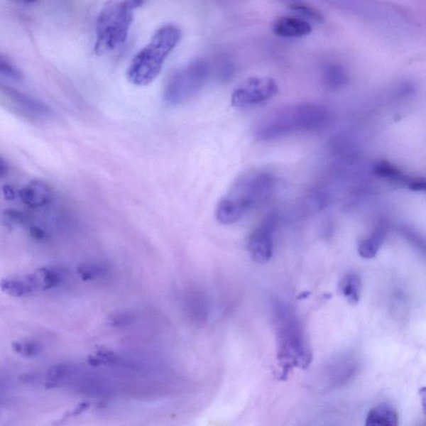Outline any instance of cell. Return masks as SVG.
Returning a JSON list of instances; mask_svg holds the SVG:
<instances>
[{"label":"cell","mask_w":426,"mask_h":426,"mask_svg":"<svg viewBox=\"0 0 426 426\" xmlns=\"http://www.w3.org/2000/svg\"><path fill=\"white\" fill-rule=\"evenodd\" d=\"M13 1L23 4H33L38 1V0H13Z\"/></svg>","instance_id":"32"},{"label":"cell","mask_w":426,"mask_h":426,"mask_svg":"<svg viewBox=\"0 0 426 426\" xmlns=\"http://www.w3.org/2000/svg\"><path fill=\"white\" fill-rule=\"evenodd\" d=\"M4 217L11 224H23L27 222V216L23 212L16 209H7L4 212Z\"/></svg>","instance_id":"26"},{"label":"cell","mask_w":426,"mask_h":426,"mask_svg":"<svg viewBox=\"0 0 426 426\" xmlns=\"http://www.w3.org/2000/svg\"><path fill=\"white\" fill-rule=\"evenodd\" d=\"M0 91L4 95H6L9 99L13 102L14 104L18 106L19 109L23 112L38 116V117H48L51 114V110L48 106L41 103L31 97L28 96L9 86L0 84Z\"/></svg>","instance_id":"10"},{"label":"cell","mask_w":426,"mask_h":426,"mask_svg":"<svg viewBox=\"0 0 426 426\" xmlns=\"http://www.w3.org/2000/svg\"><path fill=\"white\" fill-rule=\"evenodd\" d=\"M273 32L282 38H296L309 35L312 26L304 19L294 17H282L275 22Z\"/></svg>","instance_id":"11"},{"label":"cell","mask_w":426,"mask_h":426,"mask_svg":"<svg viewBox=\"0 0 426 426\" xmlns=\"http://www.w3.org/2000/svg\"><path fill=\"white\" fill-rule=\"evenodd\" d=\"M356 371V363L353 358L340 357L333 360L324 371L323 381L327 388L334 389L346 383Z\"/></svg>","instance_id":"9"},{"label":"cell","mask_w":426,"mask_h":426,"mask_svg":"<svg viewBox=\"0 0 426 426\" xmlns=\"http://www.w3.org/2000/svg\"><path fill=\"white\" fill-rule=\"evenodd\" d=\"M278 86L268 77H253L237 86L231 94L235 108L244 109L265 103L277 94Z\"/></svg>","instance_id":"7"},{"label":"cell","mask_w":426,"mask_h":426,"mask_svg":"<svg viewBox=\"0 0 426 426\" xmlns=\"http://www.w3.org/2000/svg\"><path fill=\"white\" fill-rule=\"evenodd\" d=\"M292 9L294 12L301 14L305 18L312 19V21L316 22H322L324 21L322 14L318 12L316 9L305 6V4H295V6H292Z\"/></svg>","instance_id":"24"},{"label":"cell","mask_w":426,"mask_h":426,"mask_svg":"<svg viewBox=\"0 0 426 426\" xmlns=\"http://www.w3.org/2000/svg\"><path fill=\"white\" fill-rule=\"evenodd\" d=\"M0 75L9 77V79L21 80L22 72L17 67L0 56Z\"/></svg>","instance_id":"25"},{"label":"cell","mask_w":426,"mask_h":426,"mask_svg":"<svg viewBox=\"0 0 426 426\" xmlns=\"http://www.w3.org/2000/svg\"><path fill=\"white\" fill-rule=\"evenodd\" d=\"M324 84L331 89H342L347 83L348 76L343 67L336 64H327L323 67Z\"/></svg>","instance_id":"17"},{"label":"cell","mask_w":426,"mask_h":426,"mask_svg":"<svg viewBox=\"0 0 426 426\" xmlns=\"http://www.w3.org/2000/svg\"><path fill=\"white\" fill-rule=\"evenodd\" d=\"M133 12L122 0H111L105 4L97 18V55L114 52L124 45L133 23Z\"/></svg>","instance_id":"5"},{"label":"cell","mask_w":426,"mask_h":426,"mask_svg":"<svg viewBox=\"0 0 426 426\" xmlns=\"http://www.w3.org/2000/svg\"><path fill=\"white\" fill-rule=\"evenodd\" d=\"M35 278L37 288L48 290L56 287L60 283L61 275L55 270L43 268L38 269L35 274H33Z\"/></svg>","instance_id":"19"},{"label":"cell","mask_w":426,"mask_h":426,"mask_svg":"<svg viewBox=\"0 0 426 426\" xmlns=\"http://www.w3.org/2000/svg\"><path fill=\"white\" fill-rule=\"evenodd\" d=\"M13 349L23 356L31 357L40 354L41 346L36 342H16L13 344Z\"/></svg>","instance_id":"22"},{"label":"cell","mask_w":426,"mask_h":426,"mask_svg":"<svg viewBox=\"0 0 426 426\" xmlns=\"http://www.w3.org/2000/svg\"><path fill=\"white\" fill-rule=\"evenodd\" d=\"M182 38L180 28L173 24L159 28L151 40L142 48L130 62L127 70L129 83L147 86L157 79L164 62Z\"/></svg>","instance_id":"3"},{"label":"cell","mask_w":426,"mask_h":426,"mask_svg":"<svg viewBox=\"0 0 426 426\" xmlns=\"http://www.w3.org/2000/svg\"><path fill=\"white\" fill-rule=\"evenodd\" d=\"M0 288L4 293L13 297L28 296L38 289L33 275L21 278L3 279L0 282Z\"/></svg>","instance_id":"13"},{"label":"cell","mask_w":426,"mask_h":426,"mask_svg":"<svg viewBox=\"0 0 426 426\" xmlns=\"http://www.w3.org/2000/svg\"><path fill=\"white\" fill-rule=\"evenodd\" d=\"M386 234V226L383 224H380L368 239L361 241L358 246V253L364 259L374 258L384 244Z\"/></svg>","instance_id":"15"},{"label":"cell","mask_w":426,"mask_h":426,"mask_svg":"<svg viewBox=\"0 0 426 426\" xmlns=\"http://www.w3.org/2000/svg\"><path fill=\"white\" fill-rule=\"evenodd\" d=\"M340 290L344 297L352 306L359 302L361 292V280L356 273L345 275L340 284Z\"/></svg>","instance_id":"18"},{"label":"cell","mask_w":426,"mask_h":426,"mask_svg":"<svg viewBox=\"0 0 426 426\" xmlns=\"http://www.w3.org/2000/svg\"><path fill=\"white\" fill-rule=\"evenodd\" d=\"M202 297H193L190 298V306L191 314L195 316V319L198 321H203L207 317V307Z\"/></svg>","instance_id":"23"},{"label":"cell","mask_w":426,"mask_h":426,"mask_svg":"<svg viewBox=\"0 0 426 426\" xmlns=\"http://www.w3.org/2000/svg\"><path fill=\"white\" fill-rule=\"evenodd\" d=\"M278 220L271 215L261 222L251 232L248 243V250L251 259L256 263L264 264L272 258L273 254V234Z\"/></svg>","instance_id":"8"},{"label":"cell","mask_w":426,"mask_h":426,"mask_svg":"<svg viewBox=\"0 0 426 426\" xmlns=\"http://www.w3.org/2000/svg\"><path fill=\"white\" fill-rule=\"evenodd\" d=\"M122 1L134 11L135 9L143 6L146 0H122Z\"/></svg>","instance_id":"29"},{"label":"cell","mask_w":426,"mask_h":426,"mask_svg":"<svg viewBox=\"0 0 426 426\" xmlns=\"http://www.w3.org/2000/svg\"><path fill=\"white\" fill-rule=\"evenodd\" d=\"M106 268L98 264H84L79 268V273L85 280H93L104 274Z\"/></svg>","instance_id":"21"},{"label":"cell","mask_w":426,"mask_h":426,"mask_svg":"<svg viewBox=\"0 0 426 426\" xmlns=\"http://www.w3.org/2000/svg\"><path fill=\"white\" fill-rule=\"evenodd\" d=\"M72 370L71 366L64 364L52 366L48 371V379L50 381L52 386H55L57 382L66 379L71 374Z\"/></svg>","instance_id":"20"},{"label":"cell","mask_w":426,"mask_h":426,"mask_svg":"<svg viewBox=\"0 0 426 426\" xmlns=\"http://www.w3.org/2000/svg\"><path fill=\"white\" fill-rule=\"evenodd\" d=\"M406 186L413 192H425L426 181L424 178H410Z\"/></svg>","instance_id":"27"},{"label":"cell","mask_w":426,"mask_h":426,"mask_svg":"<svg viewBox=\"0 0 426 426\" xmlns=\"http://www.w3.org/2000/svg\"><path fill=\"white\" fill-rule=\"evenodd\" d=\"M50 188L40 181H33L19 192V198L24 204L31 207H41L50 202Z\"/></svg>","instance_id":"12"},{"label":"cell","mask_w":426,"mask_h":426,"mask_svg":"<svg viewBox=\"0 0 426 426\" xmlns=\"http://www.w3.org/2000/svg\"><path fill=\"white\" fill-rule=\"evenodd\" d=\"M277 341L278 361L280 378H288L294 368H306L312 361L303 328L297 315L287 304L278 302L273 306Z\"/></svg>","instance_id":"2"},{"label":"cell","mask_w":426,"mask_h":426,"mask_svg":"<svg viewBox=\"0 0 426 426\" xmlns=\"http://www.w3.org/2000/svg\"><path fill=\"white\" fill-rule=\"evenodd\" d=\"M277 185L275 178L261 170L246 172L231 184L216 207L215 217L222 225L239 222L272 196Z\"/></svg>","instance_id":"1"},{"label":"cell","mask_w":426,"mask_h":426,"mask_svg":"<svg viewBox=\"0 0 426 426\" xmlns=\"http://www.w3.org/2000/svg\"><path fill=\"white\" fill-rule=\"evenodd\" d=\"M30 231L33 239L38 241L45 239L46 237V232L37 226H31Z\"/></svg>","instance_id":"28"},{"label":"cell","mask_w":426,"mask_h":426,"mask_svg":"<svg viewBox=\"0 0 426 426\" xmlns=\"http://www.w3.org/2000/svg\"><path fill=\"white\" fill-rule=\"evenodd\" d=\"M372 170L378 178L390 182L404 184V185H408L410 179L399 168L386 160H381V161L375 163Z\"/></svg>","instance_id":"16"},{"label":"cell","mask_w":426,"mask_h":426,"mask_svg":"<svg viewBox=\"0 0 426 426\" xmlns=\"http://www.w3.org/2000/svg\"><path fill=\"white\" fill-rule=\"evenodd\" d=\"M210 75L207 61L191 60L173 72L163 91V99L171 106L186 103L200 93Z\"/></svg>","instance_id":"6"},{"label":"cell","mask_w":426,"mask_h":426,"mask_svg":"<svg viewBox=\"0 0 426 426\" xmlns=\"http://www.w3.org/2000/svg\"><path fill=\"white\" fill-rule=\"evenodd\" d=\"M326 106L316 104H302L280 110L261 122L256 130L261 141H270L288 135L322 129L328 122Z\"/></svg>","instance_id":"4"},{"label":"cell","mask_w":426,"mask_h":426,"mask_svg":"<svg viewBox=\"0 0 426 426\" xmlns=\"http://www.w3.org/2000/svg\"><path fill=\"white\" fill-rule=\"evenodd\" d=\"M399 415L396 410L388 404H381L372 408L366 419L367 426H397Z\"/></svg>","instance_id":"14"},{"label":"cell","mask_w":426,"mask_h":426,"mask_svg":"<svg viewBox=\"0 0 426 426\" xmlns=\"http://www.w3.org/2000/svg\"><path fill=\"white\" fill-rule=\"evenodd\" d=\"M3 192L7 200H13L16 197V195H14L13 188L11 186H4Z\"/></svg>","instance_id":"30"},{"label":"cell","mask_w":426,"mask_h":426,"mask_svg":"<svg viewBox=\"0 0 426 426\" xmlns=\"http://www.w3.org/2000/svg\"><path fill=\"white\" fill-rule=\"evenodd\" d=\"M8 173V165L7 163L4 161V159L0 157V178H3Z\"/></svg>","instance_id":"31"}]
</instances>
